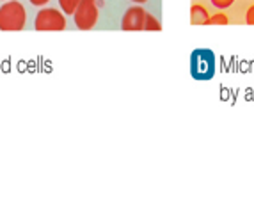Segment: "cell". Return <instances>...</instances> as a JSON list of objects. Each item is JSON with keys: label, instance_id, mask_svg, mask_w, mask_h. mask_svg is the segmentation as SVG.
Instances as JSON below:
<instances>
[{"label": "cell", "instance_id": "obj_3", "mask_svg": "<svg viewBox=\"0 0 254 208\" xmlns=\"http://www.w3.org/2000/svg\"><path fill=\"white\" fill-rule=\"evenodd\" d=\"M36 30H64L66 29V16L63 11L55 7L41 9L36 14Z\"/></svg>", "mask_w": 254, "mask_h": 208}, {"label": "cell", "instance_id": "obj_9", "mask_svg": "<svg viewBox=\"0 0 254 208\" xmlns=\"http://www.w3.org/2000/svg\"><path fill=\"white\" fill-rule=\"evenodd\" d=\"M210 2H212L217 9H228V7L233 5L235 0H210Z\"/></svg>", "mask_w": 254, "mask_h": 208}, {"label": "cell", "instance_id": "obj_4", "mask_svg": "<svg viewBox=\"0 0 254 208\" xmlns=\"http://www.w3.org/2000/svg\"><path fill=\"white\" fill-rule=\"evenodd\" d=\"M146 23V9L140 5H133V7L127 9V13L121 21V29L123 30H144Z\"/></svg>", "mask_w": 254, "mask_h": 208}, {"label": "cell", "instance_id": "obj_8", "mask_svg": "<svg viewBox=\"0 0 254 208\" xmlns=\"http://www.w3.org/2000/svg\"><path fill=\"white\" fill-rule=\"evenodd\" d=\"M228 23H229L228 14H224V13H215L208 20V25H228Z\"/></svg>", "mask_w": 254, "mask_h": 208}, {"label": "cell", "instance_id": "obj_6", "mask_svg": "<svg viewBox=\"0 0 254 208\" xmlns=\"http://www.w3.org/2000/svg\"><path fill=\"white\" fill-rule=\"evenodd\" d=\"M80 2L82 0H59V5H61V9H63L64 14H73Z\"/></svg>", "mask_w": 254, "mask_h": 208}, {"label": "cell", "instance_id": "obj_2", "mask_svg": "<svg viewBox=\"0 0 254 208\" xmlns=\"http://www.w3.org/2000/svg\"><path fill=\"white\" fill-rule=\"evenodd\" d=\"M100 18V9H98L96 0H82L78 7L73 13V20H75L76 29L80 30H91L98 23Z\"/></svg>", "mask_w": 254, "mask_h": 208}, {"label": "cell", "instance_id": "obj_12", "mask_svg": "<svg viewBox=\"0 0 254 208\" xmlns=\"http://www.w3.org/2000/svg\"><path fill=\"white\" fill-rule=\"evenodd\" d=\"M131 2H135V4H144V2H148V0H131Z\"/></svg>", "mask_w": 254, "mask_h": 208}, {"label": "cell", "instance_id": "obj_11", "mask_svg": "<svg viewBox=\"0 0 254 208\" xmlns=\"http://www.w3.org/2000/svg\"><path fill=\"white\" fill-rule=\"evenodd\" d=\"M30 4L32 5H36V7H41V5H45V4H48L50 0H29Z\"/></svg>", "mask_w": 254, "mask_h": 208}, {"label": "cell", "instance_id": "obj_5", "mask_svg": "<svg viewBox=\"0 0 254 208\" xmlns=\"http://www.w3.org/2000/svg\"><path fill=\"white\" fill-rule=\"evenodd\" d=\"M208 20H210V14L208 11L199 4H194L190 7V23L192 25H208Z\"/></svg>", "mask_w": 254, "mask_h": 208}, {"label": "cell", "instance_id": "obj_7", "mask_svg": "<svg viewBox=\"0 0 254 208\" xmlns=\"http://www.w3.org/2000/svg\"><path fill=\"white\" fill-rule=\"evenodd\" d=\"M144 30H162V23L158 21V18H155L153 14L146 13V23Z\"/></svg>", "mask_w": 254, "mask_h": 208}, {"label": "cell", "instance_id": "obj_10", "mask_svg": "<svg viewBox=\"0 0 254 208\" xmlns=\"http://www.w3.org/2000/svg\"><path fill=\"white\" fill-rule=\"evenodd\" d=\"M246 21H247V23H249V25H254V5H251V7L247 9Z\"/></svg>", "mask_w": 254, "mask_h": 208}, {"label": "cell", "instance_id": "obj_1", "mask_svg": "<svg viewBox=\"0 0 254 208\" xmlns=\"http://www.w3.org/2000/svg\"><path fill=\"white\" fill-rule=\"evenodd\" d=\"M27 23V11L18 0H5L0 7V30H21Z\"/></svg>", "mask_w": 254, "mask_h": 208}]
</instances>
